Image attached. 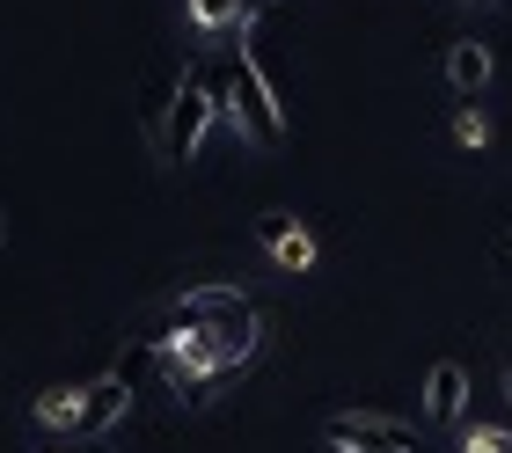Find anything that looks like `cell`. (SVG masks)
Wrapping results in <instances>:
<instances>
[{"label": "cell", "instance_id": "1", "mask_svg": "<svg viewBox=\"0 0 512 453\" xmlns=\"http://www.w3.org/2000/svg\"><path fill=\"white\" fill-rule=\"evenodd\" d=\"M213 95H220V117H227V125H235L242 139H256V147L286 139V110H278V95H271V81H264V66H256L249 52L213 81Z\"/></svg>", "mask_w": 512, "mask_h": 453}, {"label": "cell", "instance_id": "2", "mask_svg": "<svg viewBox=\"0 0 512 453\" xmlns=\"http://www.w3.org/2000/svg\"><path fill=\"white\" fill-rule=\"evenodd\" d=\"M213 117H220V95H213V81L183 74V81H176V95H169V117H161V161H191Z\"/></svg>", "mask_w": 512, "mask_h": 453}, {"label": "cell", "instance_id": "3", "mask_svg": "<svg viewBox=\"0 0 512 453\" xmlns=\"http://www.w3.org/2000/svg\"><path fill=\"white\" fill-rule=\"evenodd\" d=\"M322 439H330L337 453H417V432L395 417H374V410H344L322 424Z\"/></svg>", "mask_w": 512, "mask_h": 453}, {"label": "cell", "instance_id": "4", "mask_svg": "<svg viewBox=\"0 0 512 453\" xmlns=\"http://www.w3.org/2000/svg\"><path fill=\"white\" fill-rule=\"evenodd\" d=\"M256 242L278 256V271H308L315 264V234L300 227L293 212H264V220H256Z\"/></svg>", "mask_w": 512, "mask_h": 453}, {"label": "cell", "instance_id": "5", "mask_svg": "<svg viewBox=\"0 0 512 453\" xmlns=\"http://www.w3.org/2000/svg\"><path fill=\"white\" fill-rule=\"evenodd\" d=\"M125 402H132V380H125V373L88 380L81 402H74V432H103V424H118V417H125Z\"/></svg>", "mask_w": 512, "mask_h": 453}, {"label": "cell", "instance_id": "6", "mask_svg": "<svg viewBox=\"0 0 512 453\" xmlns=\"http://www.w3.org/2000/svg\"><path fill=\"white\" fill-rule=\"evenodd\" d=\"M447 88L461 95V103H476V95L491 88V44L454 37V44H447Z\"/></svg>", "mask_w": 512, "mask_h": 453}, {"label": "cell", "instance_id": "7", "mask_svg": "<svg viewBox=\"0 0 512 453\" xmlns=\"http://www.w3.org/2000/svg\"><path fill=\"white\" fill-rule=\"evenodd\" d=\"M461 410H469V373H461V359H439L432 380H425V417L432 424H461Z\"/></svg>", "mask_w": 512, "mask_h": 453}, {"label": "cell", "instance_id": "8", "mask_svg": "<svg viewBox=\"0 0 512 453\" xmlns=\"http://www.w3.org/2000/svg\"><path fill=\"white\" fill-rule=\"evenodd\" d=\"M74 402H81V388H52V395H37V424H52V432H74Z\"/></svg>", "mask_w": 512, "mask_h": 453}, {"label": "cell", "instance_id": "9", "mask_svg": "<svg viewBox=\"0 0 512 453\" xmlns=\"http://www.w3.org/2000/svg\"><path fill=\"white\" fill-rule=\"evenodd\" d=\"M183 8H191V22H198V30H227V22H242V8H249V0H183Z\"/></svg>", "mask_w": 512, "mask_h": 453}, {"label": "cell", "instance_id": "10", "mask_svg": "<svg viewBox=\"0 0 512 453\" xmlns=\"http://www.w3.org/2000/svg\"><path fill=\"white\" fill-rule=\"evenodd\" d=\"M454 139H461V147H491V117H483L476 103H461L454 110Z\"/></svg>", "mask_w": 512, "mask_h": 453}, {"label": "cell", "instance_id": "11", "mask_svg": "<svg viewBox=\"0 0 512 453\" xmlns=\"http://www.w3.org/2000/svg\"><path fill=\"white\" fill-rule=\"evenodd\" d=\"M461 446H469V453H512V432H498V424H476Z\"/></svg>", "mask_w": 512, "mask_h": 453}]
</instances>
